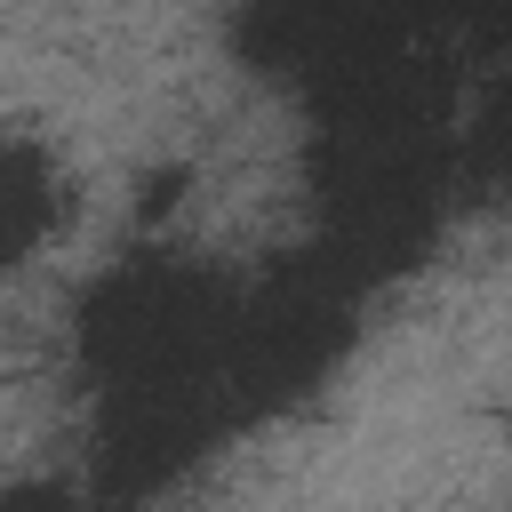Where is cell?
Returning <instances> with one entry per match:
<instances>
[{
	"label": "cell",
	"mask_w": 512,
	"mask_h": 512,
	"mask_svg": "<svg viewBox=\"0 0 512 512\" xmlns=\"http://www.w3.org/2000/svg\"><path fill=\"white\" fill-rule=\"evenodd\" d=\"M352 304H360V288L320 248L280 264L256 296H232L224 352H216V384H224L232 416L304 400L336 368V352L352 344Z\"/></svg>",
	"instance_id": "obj_1"
},
{
	"label": "cell",
	"mask_w": 512,
	"mask_h": 512,
	"mask_svg": "<svg viewBox=\"0 0 512 512\" xmlns=\"http://www.w3.org/2000/svg\"><path fill=\"white\" fill-rule=\"evenodd\" d=\"M224 320H232V288L216 272H192V264H168V256H136V264H112L88 288L80 360L104 384L192 376V368H216Z\"/></svg>",
	"instance_id": "obj_2"
},
{
	"label": "cell",
	"mask_w": 512,
	"mask_h": 512,
	"mask_svg": "<svg viewBox=\"0 0 512 512\" xmlns=\"http://www.w3.org/2000/svg\"><path fill=\"white\" fill-rule=\"evenodd\" d=\"M232 424V400L216 384V368H192V376H144V384H112L104 392V424H96V448H104V480L144 496L160 480H176L184 464H200L216 448V432Z\"/></svg>",
	"instance_id": "obj_3"
},
{
	"label": "cell",
	"mask_w": 512,
	"mask_h": 512,
	"mask_svg": "<svg viewBox=\"0 0 512 512\" xmlns=\"http://www.w3.org/2000/svg\"><path fill=\"white\" fill-rule=\"evenodd\" d=\"M64 208V176L48 160V144L32 136H0V264H16Z\"/></svg>",
	"instance_id": "obj_4"
},
{
	"label": "cell",
	"mask_w": 512,
	"mask_h": 512,
	"mask_svg": "<svg viewBox=\"0 0 512 512\" xmlns=\"http://www.w3.org/2000/svg\"><path fill=\"white\" fill-rule=\"evenodd\" d=\"M0 512H72V504H64V488L24 480V488H8V496H0Z\"/></svg>",
	"instance_id": "obj_5"
}]
</instances>
